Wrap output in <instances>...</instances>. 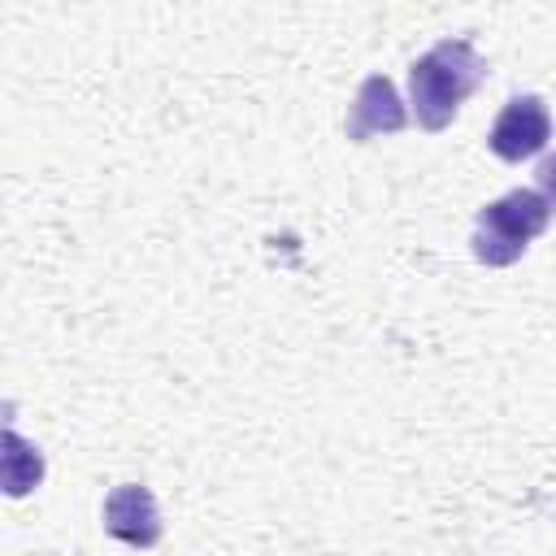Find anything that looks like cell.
Instances as JSON below:
<instances>
[{"label": "cell", "instance_id": "obj_7", "mask_svg": "<svg viewBox=\"0 0 556 556\" xmlns=\"http://www.w3.org/2000/svg\"><path fill=\"white\" fill-rule=\"evenodd\" d=\"M539 195L556 208V156H547V161L539 165Z\"/></svg>", "mask_w": 556, "mask_h": 556}, {"label": "cell", "instance_id": "obj_3", "mask_svg": "<svg viewBox=\"0 0 556 556\" xmlns=\"http://www.w3.org/2000/svg\"><path fill=\"white\" fill-rule=\"evenodd\" d=\"M552 139V113L539 96H513L504 104V113L491 126V152L500 161H526L534 152H543V143Z\"/></svg>", "mask_w": 556, "mask_h": 556}, {"label": "cell", "instance_id": "obj_1", "mask_svg": "<svg viewBox=\"0 0 556 556\" xmlns=\"http://www.w3.org/2000/svg\"><path fill=\"white\" fill-rule=\"evenodd\" d=\"M482 78V61L465 39H443L434 43L426 56L413 61L408 70V87H413V113L426 130H443L456 109L465 104V96L478 87Z\"/></svg>", "mask_w": 556, "mask_h": 556}, {"label": "cell", "instance_id": "obj_4", "mask_svg": "<svg viewBox=\"0 0 556 556\" xmlns=\"http://www.w3.org/2000/svg\"><path fill=\"white\" fill-rule=\"evenodd\" d=\"M104 530L130 547H152L161 539V513H156L152 491L139 482L113 486L104 500Z\"/></svg>", "mask_w": 556, "mask_h": 556}, {"label": "cell", "instance_id": "obj_5", "mask_svg": "<svg viewBox=\"0 0 556 556\" xmlns=\"http://www.w3.org/2000/svg\"><path fill=\"white\" fill-rule=\"evenodd\" d=\"M408 113L395 96V83L387 74H369L356 91L352 117H348V139H369V135H395L404 130Z\"/></svg>", "mask_w": 556, "mask_h": 556}, {"label": "cell", "instance_id": "obj_2", "mask_svg": "<svg viewBox=\"0 0 556 556\" xmlns=\"http://www.w3.org/2000/svg\"><path fill=\"white\" fill-rule=\"evenodd\" d=\"M552 204L539 191H508L500 200H491L478 213V230H473V256L482 265H513L530 239H539L547 230Z\"/></svg>", "mask_w": 556, "mask_h": 556}, {"label": "cell", "instance_id": "obj_6", "mask_svg": "<svg viewBox=\"0 0 556 556\" xmlns=\"http://www.w3.org/2000/svg\"><path fill=\"white\" fill-rule=\"evenodd\" d=\"M0 478H4V491H9V495H26V491L39 486V478H43V456H39V447H30L17 430H4Z\"/></svg>", "mask_w": 556, "mask_h": 556}]
</instances>
